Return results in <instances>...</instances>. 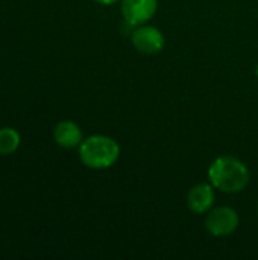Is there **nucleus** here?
<instances>
[{
  "instance_id": "nucleus-5",
  "label": "nucleus",
  "mask_w": 258,
  "mask_h": 260,
  "mask_svg": "<svg viewBox=\"0 0 258 260\" xmlns=\"http://www.w3.org/2000/svg\"><path fill=\"white\" fill-rule=\"evenodd\" d=\"M120 9L128 24L141 26L157 14L158 0H122Z\"/></svg>"
},
{
  "instance_id": "nucleus-3",
  "label": "nucleus",
  "mask_w": 258,
  "mask_h": 260,
  "mask_svg": "<svg viewBox=\"0 0 258 260\" xmlns=\"http://www.w3.org/2000/svg\"><path fill=\"white\" fill-rule=\"evenodd\" d=\"M239 215L234 209L228 206H220L213 210H210L207 219H205V227L208 233H211L216 238H225L233 235L237 227H239Z\"/></svg>"
},
{
  "instance_id": "nucleus-4",
  "label": "nucleus",
  "mask_w": 258,
  "mask_h": 260,
  "mask_svg": "<svg viewBox=\"0 0 258 260\" xmlns=\"http://www.w3.org/2000/svg\"><path fill=\"white\" fill-rule=\"evenodd\" d=\"M132 46L143 55H157L164 47V35L160 29L149 24L137 26L132 32Z\"/></svg>"
},
{
  "instance_id": "nucleus-6",
  "label": "nucleus",
  "mask_w": 258,
  "mask_h": 260,
  "mask_svg": "<svg viewBox=\"0 0 258 260\" xmlns=\"http://www.w3.org/2000/svg\"><path fill=\"white\" fill-rule=\"evenodd\" d=\"M214 203V190H213V184L210 183H201L196 184L190 189L189 195H187V204L189 209L196 213V215H202L208 210H211Z\"/></svg>"
},
{
  "instance_id": "nucleus-8",
  "label": "nucleus",
  "mask_w": 258,
  "mask_h": 260,
  "mask_svg": "<svg viewBox=\"0 0 258 260\" xmlns=\"http://www.w3.org/2000/svg\"><path fill=\"white\" fill-rule=\"evenodd\" d=\"M20 146V134L14 128L0 129V155H9Z\"/></svg>"
},
{
  "instance_id": "nucleus-1",
  "label": "nucleus",
  "mask_w": 258,
  "mask_h": 260,
  "mask_svg": "<svg viewBox=\"0 0 258 260\" xmlns=\"http://www.w3.org/2000/svg\"><path fill=\"white\" fill-rule=\"evenodd\" d=\"M208 178L213 187L225 193L242 192L249 183V169L246 165L231 155L217 157L208 168Z\"/></svg>"
},
{
  "instance_id": "nucleus-10",
  "label": "nucleus",
  "mask_w": 258,
  "mask_h": 260,
  "mask_svg": "<svg viewBox=\"0 0 258 260\" xmlns=\"http://www.w3.org/2000/svg\"><path fill=\"white\" fill-rule=\"evenodd\" d=\"M255 73H257V76H258V66H257V69H255Z\"/></svg>"
},
{
  "instance_id": "nucleus-7",
  "label": "nucleus",
  "mask_w": 258,
  "mask_h": 260,
  "mask_svg": "<svg viewBox=\"0 0 258 260\" xmlns=\"http://www.w3.org/2000/svg\"><path fill=\"white\" fill-rule=\"evenodd\" d=\"M53 139L55 142L62 148H75L79 146L84 140L81 128L70 120L59 122L53 129Z\"/></svg>"
},
{
  "instance_id": "nucleus-2",
  "label": "nucleus",
  "mask_w": 258,
  "mask_h": 260,
  "mask_svg": "<svg viewBox=\"0 0 258 260\" xmlns=\"http://www.w3.org/2000/svg\"><path fill=\"white\" fill-rule=\"evenodd\" d=\"M119 157L120 146L108 136H90L79 145V158L90 169H108L117 163Z\"/></svg>"
},
{
  "instance_id": "nucleus-9",
  "label": "nucleus",
  "mask_w": 258,
  "mask_h": 260,
  "mask_svg": "<svg viewBox=\"0 0 258 260\" xmlns=\"http://www.w3.org/2000/svg\"><path fill=\"white\" fill-rule=\"evenodd\" d=\"M96 2H99V3H102V5H113V3H116V2H119V0H96Z\"/></svg>"
}]
</instances>
